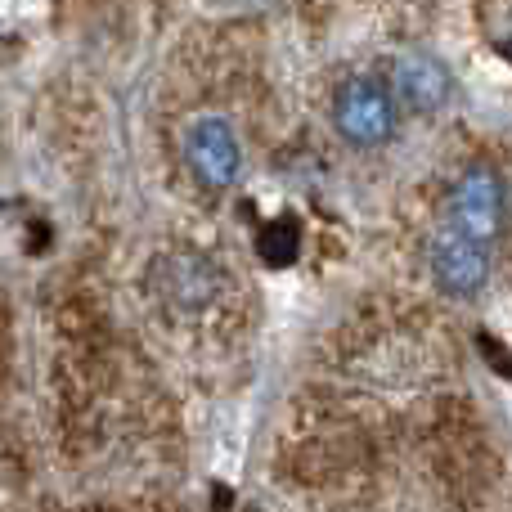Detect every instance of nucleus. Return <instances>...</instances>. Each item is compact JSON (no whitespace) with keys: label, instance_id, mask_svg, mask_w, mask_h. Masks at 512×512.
Here are the masks:
<instances>
[{"label":"nucleus","instance_id":"1","mask_svg":"<svg viewBox=\"0 0 512 512\" xmlns=\"http://www.w3.org/2000/svg\"><path fill=\"white\" fill-rule=\"evenodd\" d=\"M396 122H400V108L391 99V86L382 77H360L342 81L333 95V126L351 149H378L396 135Z\"/></svg>","mask_w":512,"mask_h":512},{"label":"nucleus","instance_id":"2","mask_svg":"<svg viewBox=\"0 0 512 512\" xmlns=\"http://www.w3.org/2000/svg\"><path fill=\"white\" fill-rule=\"evenodd\" d=\"M504 216H508L504 180H499L495 167L477 162V167H468L459 176V185L450 194V212H445L441 225H450L454 234L481 243V248H495L499 230H504Z\"/></svg>","mask_w":512,"mask_h":512},{"label":"nucleus","instance_id":"3","mask_svg":"<svg viewBox=\"0 0 512 512\" xmlns=\"http://www.w3.org/2000/svg\"><path fill=\"white\" fill-rule=\"evenodd\" d=\"M185 167L194 171V180L203 189H230L239 180V167H243V149H239V135L225 117H194L185 126Z\"/></svg>","mask_w":512,"mask_h":512},{"label":"nucleus","instance_id":"4","mask_svg":"<svg viewBox=\"0 0 512 512\" xmlns=\"http://www.w3.org/2000/svg\"><path fill=\"white\" fill-rule=\"evenodd\" d=\"M427 261H432V279L441 283V292H450V297H477L490 274V248L454 234L450 225H441V230L432 234Z\"/></svg>","mask_w":512,"mask_h":512},{"label":"nucleus","instance_id":"5","mask_svg":"<svg viewBox=\"0 0 512 512\" xmlns=\"http://www.w3.org/2000/svg\"><path fill=\"white\" fill-rule=\"evenodd\" d=\"M450 68L432 54H405L396 63V77H391V99L396 108H414V113H436V108L450 104Z\"/></svg>","mask_w":512,"mask_h":512},{"label":"nucleus","instance_id":"6","mask_svg":"<svg viewBox=\"0 0 512 512\" xmlns=\"http://www.w3.org/2000/svg\"><path fill=\"white\" fill-rule=\"evenodd\" d=\"M162 292H167V301L176 310H185V315H194V310H203L207 301L216 297V270L212 261H203V256H171L167 261V279H162Z\"/></svg>","mask_w":512,"mask_h":512}]
</instances>
